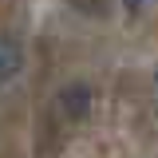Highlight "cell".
<instances>
[{
    "label": "cell",
    "instance_id": "obj_1",
    "mask_svg": "<svg viewBox=\"0 0 158 158\" xmlns=\"http://www.w3.org/2000/svg\"><path fill=\"white\" fill-rule=\"evenodd\" d=\"M16 71H20V48L8 44V40H0V87L16 75Z\"/></svg>",
    "mask_w": 158,
    "mask_h": 158
},
{
    "label": "cell",
    "instance_id": "obj_2",
    "mask_svg": "<svg viewBox=\"0 0 158 158\" xmlns=\"http://www.w3.org/2000/svg\"><path fill=\"white\" fill-rule=\"evenodd\" d=\"M87 95H91V91H87V87H63V111H71V115H83V111H87Z\"/></svg>",
    "mask_w": 158,
    "mask_h": 158
}]
</instances>
